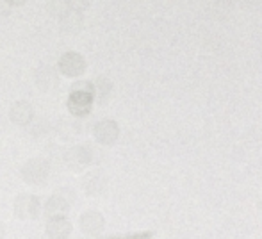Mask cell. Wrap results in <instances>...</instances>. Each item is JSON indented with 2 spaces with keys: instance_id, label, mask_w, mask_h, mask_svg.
Returning <instances> with one entry per match:
<instances>
[{
  "instance_id": "obj_14",
  "label": "cell",
  "mask_w": 262,
  "mask_h": 239,
  "mask_svg": "<svg viewBox=\"0 0 262 239\" xmlns=\"http://www.w3.org/2000/svg\"><path fill=\"white\" fill-rule=\"evenodd\" d=\"M80 132V125L77 121H72V120H62V123L59 125V134L62 136L64 141H70L72 138L79 136Z\"/></svg>"
},
{
  "instance_id": "obj_10",
  "label": "cell",
  "mask_w": 262,
  "mask_h": 239,
  "mask_svg": "<svg viewBox=\"0 0 262 239\" xmlns=\"http://www.w3.org/2000/svg\"><path fill=\"white\" fill-rule=\"evenodd\" d=\"M72 234V223L62 218H52L47 225V236L49 239H66Z\"/></svg>"
},
{
  "instance_id": "obj_12",
  "label": "cell",
  "mask_w": 262,
  "mask_h": 239,
  "mask_svg": "<svg viewBox=\"0 0 262 239\" xmlns=\"http://www.w3.org/2000/svg\"><path fill=\"white\" fill-rule=\"evenodd\" d=\"M34 79H36V84L41 91H49L54 88L55 84V72L54 68H50L49 64H39L38 70L34 73Z\"/></svg>"
},
{
  "instance_id": "obj_18",
  "label": "cell",
  "mask_w": 262,
  "mask_h": 239,
  "mask_svg": "<svg viewBox=\"0 0 262 239\" xmlns=\"http://www.w3.org/2000/svg\"><path fill=\"white\" fill-rule=\"evenodd\" d=\"M90 2L91 0H70V7L75 11H82L90 6Z\"/></svg>"
},
{
  "instance_id": "obj_6",
  "label": "cell",
  "mask_w": 262,
  "mask_h": 239,
  "mask_svg": "<svg viewBox=\"0 0 262 239\" xmlns=\"http://www.w3.org/2000/svg\"><path fill=\"white\" fill-rule=\"evenodd\" d=\"M9 118L14 125H29L34 120V107L25 100H18L11 105Z\"/></svg>"
},
{
  "instance_id": "obj_15",
  "label": "cell",
  "mask_w": 262,
  "mask_h": 239,
  "mask_svg": "<svg viewBox=\"0 0 262 239\" xmlns=\"http://www.w3.org/2000/svg\"><path fill=\"white\" fill-rule=\"evenodd\" d=\"M47 9H49V13L52 14V16L61 18L62 14L68 13L72 7H70V0H49Z\"/></svg>"
},
{
  "instance_id": "obj_16",
  "label": "cell",
  "mask_w": 262,
  "mask_h": 239,
  "mask_svg": "<svg viewBox=\"0 0 262 239\" xmlns=\"http://www.w3.org/2000/svg\"><path fill=\"white\" fill-rule=\"evenodd\" d=\"M109 90H111L109 80H107L105 77H98L97 82H95V86H93V93H98V95H102V97H105Z\"/></svg>"
},
{
  "instance_id": "obj_2",
  "label": "cell",
  "mask_w": 262,
  "mask_h": 239,
  "mask_svg": "<svg viewBox=\"0 0 262 239\" xmlns=\"http://www.w3.org/2000/svg\"><path fill=\"white\" fill-rule=\"evenodd\" d=\"M39 200L38 197L29 193H21L14 200V216L20 220H34L39 216Z\"/></svg>"
},
{
  "instance_id": "obj_1",
  "label": "cell",
  "mask_w": 262,
  "mask_h": 239,
  "mask_svg": "<svg viewBox=\"0 0 262 239\" xmlns=\"http://www.w3.org/2000/svg\"><path fill=\"white\" fill-rule=\"evenodd\" d=\"M49 175L50 163L47 159H43V157L29 159L21 166V179L25 180V184H31V186H41L43 182H47Z\"/></svg>"
},
{
  "instance_id": "obj_8",
  "label": "cell",
  "mask_w": 262,
  "mask_h": 239,
  "mask_svg": "<svg viewBox=\"0 0 262 239\" xmlns=\"http://www.w3.org/2000/svg\"><path fill=\"white\" fill-rule=\"evenodd\" d=\"M91 102H93V95L73 91V93L70 95L68 109L73 116H86L88 113L91 111Z\"/></svg>"
},
{
  "instance_id": "obj_11",
  "label": "cell",
  "mask_w": 262,
  "mask_h": 239,
  "mask_svg": "<svg viewBox=\"0 0 262 239\" xmlns=\"http://www.w3.org/2000/svg\"><path fill=\"white\" fill-rule=\"evenodd\" d=\"M82 24H84V18L80 14V11L70 9L68 13L61 16V31L66 32V34H77V32H80Z\"/></svg>"
},
{
  "instance_id": "obj_4",
  "label": "cell",
  "mask_w": 262,
  "mask_h": 239,
  "mask_svg": "<svg viewBox=\"0 0 262 239\" xmlns=\"http://www.w3.org/2000/svg\"><path fill=\"white\" fill-rule=\"evenodd\" d=\"M91 163V152L86 146H72L64 152V164L70 171L80 173L84 168H88V164Z\"/></svg>"
},
{
  "instance_id": "obj_21",
  "label": "cell",
  "mask_w": 262,
  "mask_h": 239,
  "mask_svg": "<svg viewBox=\"0 0 262 239\" xmlns=\"http://www.w3.org/2000/svg\"><path fill=\"white\" fill-rule=\"evenodd\" d=\"M4 236V227H2V223H0V239H2Z\"/></svg>"
},
{
  "instance_id": "obj_19",
  "label": "cell",
  "mask_w": 262,
  "mask_h": 239,
  "mask_svg": "<svg viewBox=\"0 0 262 239\" xmlns=\"http://www.w3.org/2000/svg\"><path fill=\"white\" fill-rule=\"evenodd\" d=\"M11 13V4L7 0H0V18L7 16Z\"/></svg>"
},
{
  "instance_id": "obj_9",
  "label": "cell",
  "mask_w": 262,
  "mask_h": 239,
  "mask_svg": "<svg viewBox=\"0 0 262 239\" xmlns=\"http://www.w3.org/2000/svg\"><path fill=\"white\" fill-rule=\"evenodd\" d=\"M68 211H70V202L66 200L61 193L50 197L49 200H47V204H45V216L49 220L62 218V216H66V212H68Z\"/></svg>"
},
{
  "instance_id": "obj_20",
  "label": "cell",
  "mask_w": 262,
  "mask_h": 239,
  "mask_svg": "<svg viewBox=\"0 0 262 239\" xmlns=\"http://www.w3.org/2000/svg\"><path fill=\"white\" fill-rule=\"evenodd\" d=\"M7 2H9L11 6H24L27 0H7Z\"/></svg>"
},
{
  "instance_id": "obj_3",
  "label": "cell",
  "mask_w": 262,
  "mask_h": 239,
  "mask_svg": "<svg viewBox=\"0 0 262 239\" xmlns=\"http://www.w3.org/2000/svg\"><path fill=\"white\" fill-rule=\"evenodd\" d=\"M59 72L64 77H80L84 72H86V59L80 56L79 52H66L61 56V59L57 62Z\"/></svg>"
},
{
  "instance_id": "obj_17",
  "label": "cell",
  "mask_w": 262,
  "mask_h": 239,
  "mask_svg": "<svg viewBox=\"0 0 262 239\" xmlns=\"http://www.w3.org/2000/svg\"><path fill=\"white\" fill-rule=\"evenodd\" d=\"M73 93V91H79V93H90V95H95L93 93V84L86 82V80H79V82H75L72 86V90H70Z\"/></svg>"
},
{
  "instance_id": "obj_5",
  "label": "cell",
  "mask_w": 262,
  "mask_h": 239,
  "mask_svg": "<svg viewBox=\"0 0 262 239\" xmlns=\"http://www.w3.org/2000/svg\"><path fill=\"white\" fill-rule=\"evenodd\" d=\"M79 225H80V230H82L84 234H88V236H97V234H100L102 230H104L105 220L100 212L88 211L80 216Z\"/></svg>"
},
{
  "instance_id": "obj_13",
  "label": "cell",
  "mask_w": 262,
  "mask_h": 239,
  "mask_svg": "<svg viewBox=\"0 0 262 239\" xmlns=\"http://www.w3.org/2000/svg\"><path fill=\"white\" fill-rule=\"evenodd\" d=\"M104 179L100 177V175H91L90 179H86V182H84V191H86L90 197H98V194L104 191Z\"/></svg>"
},
{
  "instance_id": "obj_7",
  "label": "cell",
  "mask_w": 262,
  "mask_h": 239,
  "mask_svg": "<svg viewBox=\"0 0 262 239\" xmlns=\"http://www.w3.org/2000/svg\"><path fill=\"white\" fill-rule=\"evenodd\" d=\"M95 139L102 145H113L118 139V125L113 120H102L95 125Z\"/></svg>"
}]
</instances>
